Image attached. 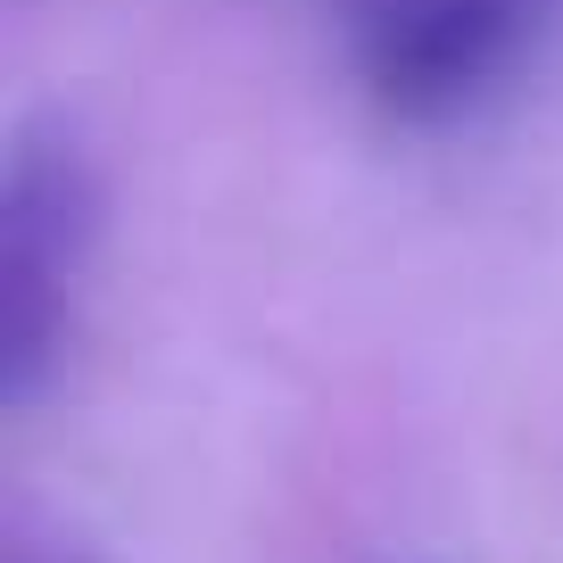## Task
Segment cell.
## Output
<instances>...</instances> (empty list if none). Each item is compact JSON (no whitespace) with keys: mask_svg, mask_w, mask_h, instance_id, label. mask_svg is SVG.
<instances>
[{"mask_svg":"<svg viewBox=\"0 0 563 563\" xmlns=\"http://www.w3.org/2000/svg\"><path fill=\"white\" fill-rule=\"evenodd\" d=\"M563 0H340L349 67L389 117L456 124L539 67Z\"/></svg>","mask_w":563,"mask_h":563,"instance_id":"2","label":"cell"},{"mask_svg":"<svg viewBox=\"0 0 563 563\" xmlns=\"http://www.w3.org/2000/svg\"><path fill=\"white\" fill-rule=\"evenodd\" d=\"M100 249V166L67 124H25L0 175V389L25 406L58 365Z\"/></svg>","mask_w":563,"mask_h":563,"instance_id":"1","label":"cell"}]
</instances>
